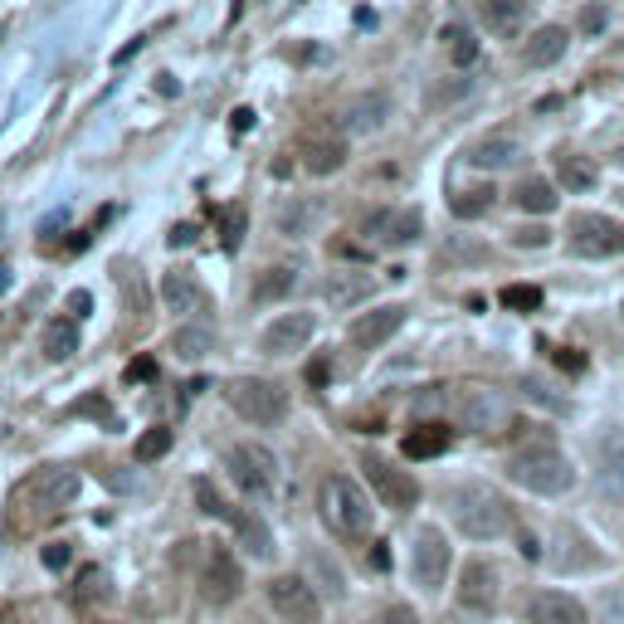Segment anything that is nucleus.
<instances>
[{"label": "nucleus", "mask_w": 624, "mask_h": 624, "mask_svg": "<svg viewBox=\"0 0 624 624\" xmlns=\"http://www.w3.org/2000/svg\"><path fill=\"white\" fill-rule=\"evenodd\" d=\"M513 244H522V249H541V244H551V230L532 225V230H517V234H513Z\"/></svg>", "instance_id": "09e8293b"}, {"label": "nucleus", "mask_w": 624, "mask_h": 624, "mask_svg": "<svg viewBox=\"0 0 624 624\" xmlns=\"http://www.w3.org/2000/svg\"><path fill=\"white\" fill-rule=\"evenodd\" d=\"M142 44H146V40H132V44H128V50H118V59H112V64H128V59H132V54H138V50H142Z\"/></svg>", "instance_id": "052dcab7"}, {"label": "nucleus", "mask_w": 624, "mask_h": 624, "mask_svg": "<svg viewBox=\"0 0 624 624\" xmlns=\"http://www.w3.org/2000/svg\"><path fill=\"white\" fill-rule=\"evenodd\" d=\"M366 561H371V571H391V547H385V541H376Z\"/></svg>", "instance_id": "5fc2aeb1"}, {"label": "nucleus", "mask_w": 624, "mask_h": 624, "mask_svg": "<svg viewBox=\"0 0 624 624\" xmlns=\"http://www.w3.org/2000/svg\"><path fill=\"white\" fill-rule=\"evenodd\" d=\"M317 215H322V206H313V200H283V206L274 210V230L288 234V240H298V234H313Z\"/></svg>", "instance_id": "cd10ccee"}, {"label": "nucleus", "mask_w": 624, "mask_h": 624, "mask_svg": "<svg viewBox=\"0 0 624 624\" xmlns=\"http://www.w3.org/2000/svg\"><path fill=\"white\" fill-rule=\"evenodd\" d=\"M156 376H162V371H156V361H152V357H138V361H132V366H128V381H132V385L156 381Z\"/></svg>", "instance_id": "de8ad7c7"}, {"label": "nucleus", "mask_w": 624, "mask_h": 624, "mask_svg": "<svg viewBox=\"0 0 624 624\" xmlns=\"http://www.w3.org/2000/svg\"><path fill=\"white\" fill-rule=\"evenodd\" d=\"M571 249L576 254H585V259L624 254V225L610 220V215H595V210L571 215Z\"/></svg>", "instance_id": "f8f14e48"}, {"label": "nucleus", "mask_w": 624, "mask_h": 624, "mask_svg": "<svg viewBox=\"0 0 624 624\" xmlns=\"http://www.w3.org/2000/svg\"><path fill=\"white\" fill-rule=\"evenodd\" d=\"M449 517L469 541H503L517 537V513L503 493H493L488 483H463L449 493Z\"/></svg>", "instance_id": "f257e3e1"}, {"label": "nucleus", "mask_w": 624, "mask_h": 624, "mask_svg": "<svg viewBox=\"0 0 624 624\" xmlns=\"http://www.w3.org/2000/svg\"><path fill=\"white\" fill-rule=\"evenodd\" d=\"M40 561L50 566V571H64V566L74 561V551H69V541H50V547L40 551Z\"/></svg>", "instance_id": "49530a36"}, {"label": "nucleus", "mask_w": 624, "mask_h": 624, "mask_svg": "<svg viewBox=\"0 0 624 624\" xmlns=\"http://www.w3.org/2000/svg\"><path fill=\"white\" fill-rule=\"evenodd\" d=\"M254 108H234L230 112V132H234V138H244V132H254Z\"/></svg>", "instance_id": "3c124183"}, {"label": "nucleus", "mask_w": 624, "mask_h": 624, "mask_svg": "<svg viewBox=\"0 0 624 624\" xmlns=\"http://www.w3.org/2000/svg\"><path fill=\"white\" fill-rule=\"evenodd\" d=\"M371 293H376V278L371 274H332L327 278V303H332V308H357V303H366Z\"/></svg>", "instance_id": "a878e982"}, {"label": "nucleus", "mask_w": 624, "mask_h": 624, "mask_svg": "<svg viewBox=\"0 0 624 624\" xmlns=\"http://www.w3.org/2000/svg\"><path fill=\"white\" fill-rule=\"evenodd\" d=\"M230 473L249 497H259V503L274 497V488H278V459L264 445H234L230 449Z\"/></svg>", "instance_id": "9b49d317"}, {"label": "nucleus", "mask_w": 624, "mask_h": 624, "mask_svg": "<svg viewBox=\"0 0 624 624\" xmlns=\"http://www.w3.org/2000/svg\"><path fill=\"white\" fill-rule=\"evenodd\" d=\"M313 332H317L313 313H283V317H274V322L264 327L259 347H264V357H293V351H303L313 342Z\"/></svg>", "instance_id": "2eb2a0df"}, {"label": "nucleus", "mask_w": 624, "mask_h": 624, "mask_svg": "<svg viewBox=\"0 0 624 624\" xmlns=\"http://www.w3.org/2000/svg\"><path fill=\"white\" fill-rule=\"evenodd\" d=\"M600 459H605V479H615L624 488V439H610V445L600 449Z\"/></svg>", "instance_id": "79ce46f5"}, {"label": "nucleus", "mask_w": 624, "mask_h": 624, "mask_svg": "<svg viewBox=\"0 0 624 624\" xmlns=\"http://www.w3.org/2000/svg\"><path fill=\"white\" fill-rule=\"evenodd\" d=\"M513 206H517V210H527V215H551V210H556V190H551V180L527 176V180H522V186L513 190Z\"/></svg>", "instance_id": "c756f323"}, {"label": "nucleus", "mask_w": 624, "mask_h": 624, "mask_svg": "<svg viewBox=\"0 0 624 624\" xmlns=\"http://www.w3.org/2000/svg\"><path fill=\"white\" fill-rule=\"evenodd\" d=\"M405 313H410V308H401V303H391V308H371V313H361L357 322L347 327L351 347H361V351L385 347V342H391V337L405 327Z\"/></svg>", "instance_id": "f3484780"}, {"label": "nucleus", "mask_w": 624, "mask_h": 624, "mask_svg": "<svg viewBox=\"0 0 624 624\" xmlns=\"http://www.w3.org/2000/svg\"><path fill=\"white\" fill-rule=\"evenodd\" d=\"M156 88H162V94H166V98H176V94H180V84H176V78H172V74H162V78H156Z\"/></svg>", "instance_id": "13d9d810"}, {"label": "nucleus", "mask_w": 624, "mask_h": 624, "mask_svg": "<svg viewBox=\"0 0 624 624\" xmlns=\"http://www.w3.org/2000/svg\"><path fill=\"white\" fill-rule=\"evenodd\" d=\"M166 244H172V249H190V244H196V225H172Z\"/></svg>", "instance_id": "603ef678"}, {"label": "nucleus", "mask_w": 624, "mask_h": 624, "mask_svg": "<svg viewBox=\"0 0 624 624\" xmlns=\"http://www.w3.org/2000/svg\"><path fill=\"white\" fill-rule=\"evenodd\" d=\"M605 6H585L581 10V30H585V35H600V30H605Z\"/></svg>", "instance_id": "8fccbe9b"}, {"label": "nucleus", "mask_w": 624, "mask_h": 624, "mask_svg": "<svg viewBox=\"0 0 624 624\" xmlns=\"http://www.w3.org/2000/svg\"><path fill=\"white\" fill-rule=\"evenodd\" d=\"M556 361H561L566 371H585V357H576V351H556Z\"/></svg>", "instance_id": "4d7b16f0"}, {"label": "nucleus", "mask_w": 624, "mask_h": 624, "mask_svg": "<svg viewBox=\"0 0 624 624\" xmlns=\"http://www.w3.org/2000/svg\"><path fill=\"white\" fill-rule=\"evenodd\" d=\"M200 590H206L210 605H225V600H234L244 590V571L240 561H234L225 547H210L206 551V566H200Z\"/></svg>", "instance_id": "dca6fc26"}, {"label": "nucleus", "mask_w": 624, "mask_h": 624, "mask_svg": "<svg viewBox=\"0 0 624 624\" xmlns=\"http://www.w3.org/2000/svg\"><path fill=\"white\" fill-rule=\"evenodd\" d=\"M322 522L337 532V537L357 541L371 532V522H376V507H371L366 488L357 479H347V473H332V479L322 483Z\"/></svg>", "instance_id": "20e7f679"}, {"label": "nucleus", "mask_w": 624, "mask_h": 624, "mask_svg": "<svg viewBox=\"0 0 624 624\" xmlns=\"http://www.w3.org/2000/svg\"><path fill=\"white\" fill-rule=\"evenodd\" d=\"M234 527V541L249 551V556H269L274 551V537H269V527L259 522L254 513H244V507H230V517H225Z\"/></svg>", "instance_id": "bb28decb"}, {"label": "nucleus", "mask_w": 624, "mask_h": 624, "mask_svg": "<svg viewBox=\"0 0 624 624\" xmlns=\"http://www.w3.org/2000/svg\"><path fill=\"white\" fill-rule=\"evenodd\" d=\"M172 351L180 361H200V357H210L215 351V332L206 322H196V327H180V332L172 337Z\"/></svg>", "instance_id": "7c9ffc66"}, {"label": "nucleus", "mask_w": 624, "mask_h": 624, "mask_svg": "<svg viewBox=\"0 0 624 624\" xmlns=\"http://www.w3.org/2000/svg\"><path fill=\"white\" fill-rule=\"evenodd\" d=\"M132 453H138V463H152V459H162V453H172V429H166V425L146 429Z\"/></svg>", "instance_id": "e433bc0d"}, {"label": "nucleus", "mask_w": 624, "mask_h": 624, "mask_svg": "<svg viewBox=\"0 0 624 624\" xmlns=\"http://www.w3.org/2000/svg\"><path fill=\"white\" fill-rule=\"evenodd\" d=\"M600 624H624V585H600V595H590Z\"/></svg>", "instance_id": "f704fd0d"}, {"label": "nucleus", "mask_w": 624, "mask_h": 624, "mask_svg": "<svg viewBox=\"0 0 624 624\" xmlns=\"http://www.w3.org/2000/svg\"><path fill=\"white\" fill-rule=\"evenodd\" d=\"M361 469H366V483H371V493L381 497V507H391V513H410V507L419 503V483L405 469H395L391 459L366 453V459H361Z\"/></svg>", "instance_id": "6e6552de"}, {"label": "nucleus", "mask_w": 624, "mask_h": 624, "mask_svg": "<svg viewBox=\"0 0 624 624\" xmlns=\"http://www.w3.org/2000/svg\"><path fill=\"white\" fill-rule=\"evenodd\" d=\"M453 605H459L463 615H479V620L503 615V605H507L503 571H497L488 556H469V561L459 566V581H453Z\"/></svg>", "instance_id": "39448f33"}, {"label": "nucleus", "mask_w": 624, "mask_h": 624, "mask_svg": "<svg viewBox=\"0 0 624 624\" xmlns=\"http://www.w3.org/2000/svg\"><path fill=\"white\" fill-rule=\"evenodd\" d=\"M497 303L513 313H537L541 308V288H532V283H507L503 293H497Z\"/></svg>", "instance_id": "c9c22d12"}, {"label": "nucleus", "mask_w": 624, "mask_h": 624, "mask_svg": "<svg viewBox=\"0 0 624 624\" xmlns=\"http://www.w3.org/2000/svg\"><path fill=\"white\" fill-rule=\"evenodd\" d=\"M88 244H94V234H88V230H78V234H74V240H69V249H74V254H84V249H88Z\"/></svg>", "instance_id": "bf43d9fd"}, {"label": "nucleus", "mask_w": 624, "mask_h": 624, "mask_svg": "<svg viewBox=\"0 0 624 624\" xmlns=\"http://www.w3.org/2000/svg\"><path fill=\"white\" fill-rule=\"evenodd\" d=\"M507 479L537 497H566L576 488V463L556 445H527L507 459Z\"/></svg>", "instance_id": "f03ea898"}, {"label": "nucleus", "mask_w": 624, "mask_h": 624, "mask_svg": "<svg viewBox=\"0 0 624 624\" xmlns=\"http://www.w3.org/2000/svg\"><path fill=\"white\" fill-rule=\"evenodd\" d=\"M453 405H459V419L469 429H479V435H497V429L507 425V401L503 391H488V385H463L459 395H453Z\"/></svg>", "instance_id": "ddd939ff"}, {"label": "nucleus", "mask_w": 624, "mask_h": 624, "mask_svg": "<svg viewBox=\"0 0 624 624\" xmlns=\"http://www.w3.org/2000/svg\"><path fill=\"white\" fill-rule=\"evenodd\" d=\"M479 15H483V25L493 30V35L513 40L517 30L527 25V15H532V0H479Z\"/></svg>", "instance_id": "aec40b11"}, {"label": "nucleus", "mask_w": 624, "mask_h": 624, "mask_svg": "<svg viewBox=\"0 0 624 624\" xmlns=\"http://www.w3.org/2000/svg\"><path fill=\"white\" fill-rule=\"evenodd\" d=\"M361 234H366L371 244L405 249V244H415L419 234H425V220H419V210H376V215H366Z\"/></svg>", "instance_id": "4468645a"}, {"label": "nucleus", "mask_w": 624, "mask_h": 624, "mask_svg": "<svg viewBox=\"0 0 624 624\" xmlns=\"http://www.w3.org/2000/svg\"><path fill=\"white\" fill-rule=\"evenodd\" d=\"M410 571H415V585L439 595L453 576V547L439 527H419L415 532V547H410Z\"/></svg>", "instance_id": "0eeeda50"}, {"label": "nucleus", "mask_w": 624, "mask_h": 624, "mask_svg": "<svg viewBox=\"0 0 624 624\" xmlns=\"http://www.w3.org/2000/svg\"><path fill=\"white\" fill-rule=\"evenodd\" d=\"M615 166H624V146H615Z\"/></svg>", "instance_id": "0e129e2a"}, {"label": "nucleus", "mask_w": 624, "mask_h": 624, "mask_svg": "<svg viewBox=\"0 0 624 624\" xmlns=\"http://www.w3.org/2000/svg\"><path fill=\"white\" fill-rule=\"evenodd\" d=\"M162 303H166V313H200L206 308V293H200V283L186 274V269H172V274L162 278Z\"/></svg>", "instance_id": "5701e85b"}, {"label": "nucleus", "mask_w": 624, "mask_h": 624, "mask_svg": "<svg viewBox=\"0 0 624 624\" xmlns=\"http://www.w3.org/2000/svg\"><path fill=\"white\" fill-rule=\"evenodd\" d=\"M244 6H249V0H234V15H240V10H244Z\"/></svg>", "instance_id": "69168bd1"}, {"label": "nucleus", "mask_w": 624, "mask_h": 624, "mask_svg": "<svg viewBox=\"0 0 624 624\" xmlns=\"http://www.w3.org/2000/svg\"><path fill=\"white\" fill-rule=\"evenodd\" d=\"M469 94V78H453V84H439L435 94H429V108H445V103H453V98H463Z\"/></svg>", "instance_id": "a18cd8bd"}, {"label": "nucleus", "mask_w": 624, "mask_h": 624, "mask_svg": "<svg viewBox=\"0 0 624 624\" xmlns=\"http://www.w3.org/2000/svg\"><path fill=\"white\" fill-rule=\"evenodd\" d=\"M445 624H493V620H479V615H463V610H459V615H453V620H445Z\"/></svg>", "instance_id": "680f3d73"}, {"label": "nucleus", "mask_w": 624, "mask_h": 624, "mask_svg": "<svg viewBox=\"0 0 624 624\" xmlns=\"http://www.w3.org/2000/svg\"><path fill=\"white\" fill-rule=\"evenodd\" d=\"M517 156H522V142L507 138V132H493V138L469 146V166H479V172H503V166H513Z\"/></svg>", "instance_id": "4be33fe9"}, {"label": "nucleus", "mask_w": 624, "mask_h": 624, "mask_svg": "<svg viewBox=\"0 0 624 624\" xmlns=\"http://www.w3.org/2000/svg\"><path fill=\"white\" fill-rule=\"evenodd\" d=\"M244 225H249V215H244L240 206H234V210H220V244L230 249V254L244 244Z\"/></svg>", "instance_id": "4c0bfd02"}, {"label": "nucleus", "mask_w": 624, "mask_h": 624, "mask_svg": "<svg viewBox=\"0 0 624 624\" xmlns=\"http://www.w3.org/2000/svg\"><path fill=\"white\" fill-rule=\"evenodd\" d=\"M74 415H84V419H98V425H118V415H112V405H108V395H84V401L74 405Z\"/></svg>", "instance_id": "a19ab883"}, {"label": "nucleus", "mask_w": 624, "mask_h": 624, "mask_svg": "<svg viewBox=\"0 0 624 624\" xmlns=\"http://www.w3.org/2000/svg\"><path fill=\"white\" fill-rule=\"evenodd\" d=\"M566 44H571V35L561 25H541L537 35H527V44H522V64L527 69H551L556 59H566Z\"/></svg>", "instance_id": "6ab92c4d"}, {"label": "nucleus", "mask_w": 624, "mask_h": 624, "mask_svg": "<svg viewBox=\"0 0 624 624\" xmlns=\"http://www.w3.org/2000/svg\"><path fill=\"white\" fill-rule=\"evenodd\" d=\"M196 503L206 517H230V503L220 497V488H215V479H196Z\"/></svg>", "instance_id": "58836bf2"}, {"label": "nucleus", "mask_w": 624, "mask_h": 624, "mask_svg": "<svg viewBox=\"0 0 624 624\" xmlns=\"http://www.w3.org/2000/svg\"><path fill=\"white\" fill-rule=\"evenodd\" d=\"M78 493H84V473L78 469H44L35 483H30V507H35V517H64L69 507L78 503Z\"/></svg>", "instance_id": "1a4fd4ad"}, {"label": "nucleus", "mask_w": 624, "mask_h": 624, "mask_svg": "<svg viewBox=\"0 0 624 624\" xmlns=\"http://www.w3.org/2000/svg\"><path fill=\"white\" fill-rule=\"evenodd\" d=\"M40 347H44V357L50 361H69L78 351V317H50Z\"/></svg>", "instance_id": "c85d7f7f"}, {"label": "nucleus", "mask_w": 624, "mask_h": 624, "mask_svg": "<svg viewBox=\"0 0 624 624\" xmlns=\"http://www.w3.org/2000/svg\"><path fill=\"white\" fill-rule=\"evenodd\" d=\"M620 206H624V190H620Z\"/></svg>", "instance_id": "338daca9"}, {"label": "nucleus", "mask_w": 624, "mask_h": 624, "mask_svg": "<svg viewBox=\"0 0 624 624\" xmlns=\"http://www.w3.org/2000/svg\"><path fill=\"white\" fill-rule=\"evenodd\" d=\"M230 405H234V415L249 419V425H278V419H288V391H283L278 381H264V376L234 381Z\"/></svg>", "instance_id": "423d86ee"}, {"label": "nucleus", "mask_w": 624, "mask_h": 624, "mask_svg": "<svg viewBox=\"0 0 624 624\" xmlns=\"http://www.w3.org/2000/svg\"><path fill=\"white\" fill-rule=\"evenodd\" d=\"M308 566L317 571V581H313V585H322V595H332V600L342 595V576H337V566L327 561V556H317V551H313V556H308Z\"/></svg>", "instance_id": "ea45409f"}, {"label": "nucleus", "mask_w": 624, "mask_h": 624, "mask_svg": "<svg viewBox=\"0 0 624 624\" xmlns=\"http://www.w3.org/2000/svg\"><path fill=\"white\" fill-rule=\"evenodd\" d=\"M303 381H308V385H317V391H322V385H327V361H313V366L303 371Z\"/></svg>", "instance_id": "6e6d98bb"}, {"label": "nucleus", "mask_w": 624, "mask_h": 624, "mask_svg": "<svg viewBox=\"0 0 624 624\" xmlns=\"http://www.w3.org/2000/svg\"><path fill=\"white\" fill-rule=\"evenodd\" d=\"M376 624H425V620H419V610H415V605L395 600V605H385L381 615H376Z\"/></svg>", "instance_id": "c03bdc74"}, {"label": "nucleus", "mask_w": 624, "mask_h": 624, "mask_svg": "<svg viewBox=\"0 0 624 624\" xmlns=\"http://www.w3.org/2000/svg\"><path fill=\"white\" fill-rule=\"evenodd\" d=\"M6 288H10V269L0 264V293H6Z\"/></svg>", "instance_id": "e2e57ef3"}, {"label": "nucleus", "mask_w": 624, "mask_h": 624, "mask_svg": "<svg viewBox=\"0 0 624 624\" xmlns=\"http://www.w3.org/2000/svg\"><path fill=\"white\" fill-rule=\"evenodd\" d=\"M513 620L517 624H600L590 595L571 585H527L513 600Z\"/></svg>", "instance_id": "7ed1b4c3"}, {"label": "nucleus", "mask_w": 624, "mask_h": 624, "mask_svg": "<svg viewBox=\"0 0 624 624\" xmlns=\"http://www.w3.org/2000/svg\"><path fill=\"white\" fill-rule=\"evenodd\" d=\"M453 445V429L449 425H439V419H429V425H415L410 435L401 439V449H405V459H439Z\"/></svg>", "instance_id": "b1692460"}, {"label": "nucleus", "mask_w": 624, "mask_h": 624, "mask_svg": "<svg viewBox=\"0 0 624 624\" xmlns=\"http://www.w3.org/2000/svg\"><path fill=\"white\" fill-rule=\"evenodd\" d=\"M445 50H449V59L459 64V69H469L473 59H479V40H473V30L469 25H445Z\"/></svg>", "instance_id": "2f4dec72"}, {"label": "nucleus", "mask_w": 624, "mask_h": 624, "mask_svg": "<svg viewBox=\"0 0 624 624\" xmlns=\"http://www.w3.org/2000/svg\"><path fill=\"white\" fill-rule=\"evenodd\" d=\"M449 206H453V215H459V220H479V215L493 210V186H469V190H459Z\"/></svg>", "instance_id": "473e14b6"}, {"label": "nucleus", "mask_w": 624, "mask_h": 624, "mask_svg": "<svg viewBox=\"0 0 624 624\" xmlns=\"http://www.w3.org/2000/svg\"><path fill=\"white\" fill-rule=\"evenodd\" d=\"M385 118H391V98L385 94H357L351 103L342 108V128L357 132V138H366V132H381Z\"/></svg>", "instance_id": "a211bd4d"}, {"label": "nucleus", "mask_w": 624, "mask_h": 624, "mask_svg": "<svg viewBox=\"0 0 624 624\" xmlns=\"http://www.w3.org/2000/svg\"><path fill=\"white\" fill-rule=\"evenodd\" d=\"M269 605L288 624H322V595L303 576H274L269 581Z\"/></svg>", "instance_id": "9d476101"}, {"label": "nucleus", "mask_w": 624, "mask_h": 624, "mask_svg": "<svg viewBox=\"0 0 624 624\" xmlns=\"http://www.w3.org/2000/svg\"><path fill=\"white\" fill-rule=\"evenodd\" d=\"M88 308H94V293H88V288H74V293H69V313L84 317Z\"/></svg>", "instance_id": "864d4df0"}, {"label": "nucleus", "mask_w": 624, "mask_h": 624, "mask_svg": "<svg viewBox=\"0 0 624 624\" xmlns=\"http://www.w3.org/2000/svg\"><path fill=\"white\" fill-rule=\"evenodd\" d=\"M293 269L288 264H278V269H264V274H259V283H254V298L259 303H269V298H283V293H293Z\"/></svg>", "instance_id": "72a5a7b5"}, {"label": "nucleus", "mask_w": 624, "mask_h": 624, "mask_svg": "<svg viewBox=\"0 0 624 624\" xmlns=\"http://www.w3.org/2000/svg\"><path fill=\"white\" fill-rule=\"evenodd\" d=\"M108 571H103V566H88V571H84V590H74V595L78 600H103L108 595Z\"/></svg>", "instance_id": "37998d69"}, {"label": "nucleus", "mask_w": 624, "mask_h": 624, "mask_svg": "<svg viewBox=\"0 0 624 624\" xmlns=\"http://www.w3.org/2000/svg\"><path fill=\"white\" fill-rule=\"evenodd\" d=\"M556 180H561L571 196H581V190H595L600 166L590 162V156H581V152H556Z\"/></svg>", "instance_id": "393cba45"}, {"label": "nucleus", "mask_w": 624, "mask_h": 624, "mask_svg": "<svg viewBox=\"0 0 624 624\" xmlns=\"http://www.w3.org/2000/svg\"><path fill=\"white\" fill-rule=\"evenodd\" d=\"M303 166H308L313 176H337L347 166V142L332 138V132H317V138H308V146H303Z\"/></svg>", "instance_id": "412c9836"}]
</instances>
